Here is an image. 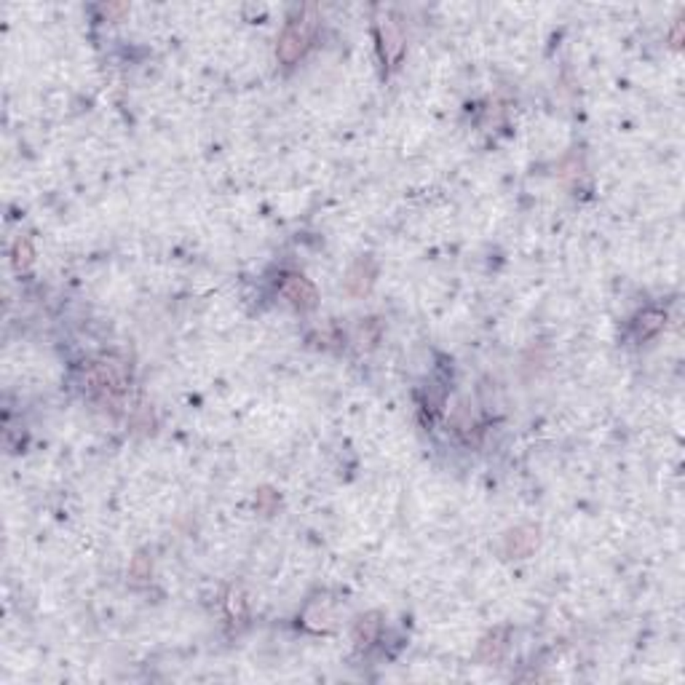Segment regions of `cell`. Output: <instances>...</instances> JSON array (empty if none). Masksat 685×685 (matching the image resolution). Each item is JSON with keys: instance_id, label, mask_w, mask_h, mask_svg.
Instances as JSON below:
<instances>
[{"instance_id": "cell-7", "label": "cell", "mask_w": 685, "mask_h": 685, "mask_svg": "<svg viewBox=\"0 0 685 685\" xmlns=\"http://www.w3.org/2000/svg\"><path fill=\"white\" fill-rule=\"evenodd\" d=\"M16 262H19V265H30L32 262L30 241H16Z\"/></svg>"}, {"instance_id": "cell-5", "label": "cell", "mask_w": 685, "mask_h": 685, "mask_svg": "<svg viewBox=\"0 0 685 685\" xmlns=\"http://www.w3.org/2000/svg\"><path fill=\"white\" fill-rule=\"evenodd\" d=\"M661 327H664V313H658V311H645V313L637 319V335L651 337V335H656Z\"/></svg>"}, {"instance_id": "cell-2", "label": "cell", "mask_w": 685, "mask_h": 685, "mask_svg": "<svg viewBox=\"0 0 685 685\" xmlns=\"http://www.w3.org/2000/svg\"><path fill=\"white\" fill-rule=\"evenodd\" d=\"M281 295H284L295 308H300V311L316 308V300H319L316 287H313L308 278H303V276H297V274H287L284 278H281Z\"/></svg>"}, {"instance_id": "cell-1", "label": "cell", "mask_w": 685, "mask_h": 685, "mask_svg": "<svg viewBox=\"0 0 685 685\" xmlns=\"http://www.w3.org/2000/svg\"><path fill=\"white\" fill-rule=\"evenodd\" d=\"M313 35V19H295L287 24V30L278 38V59L284 64L297 62L305 54V48L311 43Z\"/></svg>"}, {"instance_id": "cell-6", "label": "cell", "mask_w": 685, "mask_h": 685, "mask_svg": "<svg viewBox=\"0 0 685 685\" xmlns=\"http://www.w3.org/2000/svg\"><path fill=\"white\" fill-rule=\"evenodd\" d=\"M228 613H230V619H239V621L246 616V600L239 589H233V592L228 594Z\"/></svg>"}, {"instance_id": "cell-4", "label": "cell", "mask_w": 685, "mask_h": 685, "mask_svg": "<svg viewBox=\"0 0 685 685\" xmlns=\"http://www.w3.org/2000/svg\"><path fill=\"white\" fill-rule=\"evenodd\" d=\"M378 629H381V621H378V616H362L356 626H353V640L359 642V645H369L372 640L378 637Z\"/></svg>"}, {"instance_id": "cell-3", "label": "cell", "mask_w": 685, "mask_h": 685, "mask_svg": "<svg viewBox=\"0 0 685 685\" xmlns=\"http://www.w3.org/2000/svg\"><path fill=\"white\" fill-rule=\"evenodd\" d=\"M378 35H381V48H383V59L396 62L404 51V32L402 24L396 22L391 14H383L378 19Z\"/></svg>"}]
</instances>
